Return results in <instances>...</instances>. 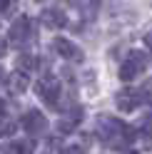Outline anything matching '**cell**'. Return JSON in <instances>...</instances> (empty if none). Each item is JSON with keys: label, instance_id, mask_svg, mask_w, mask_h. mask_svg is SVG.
I'll use <instances>...</instances> for the list:
<instances>
[{"label": "cell", "instance_id": "cell-1", "mask_svg": "<svg viewBox=\"0 0 152 154\" xmlns=\"http://www.w3.org/2000/svg\"><path fill=\"white\" fill-rule=\"evenodd\" d=\"M95 132H97L100 142L110 149H127L135 139V129L112 114H100L95 122Z\"/></svg>", "mask_w": 152, "mask_h": 154}, {"label": "cell", "instance_id": "cell-10", "mask_svg": "<svg viewBox=\"0 0 152 154\" xmlns=\"http://www.w3.org/2000/svg\"><path fill=\"white\" fill-rule=\"evenodd\" d=\"M82 119V107H70V112L60 119V132H72Z\"/></svg>", "mask_w": 152, "mask_h": 154}, {"label": "cell", "instance_id": "cell-17", "mask_svg": "<svg viewBox=\"0 0 152 154\" xmlns=\"http://www.w3.org/2000/svg\"><path fill=\"white\" fill-rule=\"evenodd\" d=\"M15 5V0H0V13H8Z\"/></svg>", "mask_w": 152, "mask_h": 154}, {"label": "cell", "instance_id": "cell-14", "mask_svg": "<svg viewBox=\"0 0 152 154\" xmlns=\"http://www.w3.org/2000/svg\"><path fill=\"white\" fill-rule=\"evenodd\" d=\"M35 62H37V60H35L33 55H20V57H17V67H20V70H25V72H27V70H33Z\"/></svg>", "mask_w": 152, "mask_h": 154}, {"label": "cell", "instance_id": "cell-5", "mask_svg": "<svg viewBox=\"0 0 152 154\" xmlns=\"http://www.w3.org/2000/svg\"><path fill=\"white\" fill-rule=\"evenodd\" d=\"M30 35H33V25H30V17L27 15H20L17 20L10 25V42L15 45H25L27 40H30Z\"/></svg>", "mask_w": 152, "mask_h": 154}, {"label": "cell", "instance_id": "cell-3", "mask_svg": "<svg viewBox=\"0 0 152 154\" xmlns=\"http://www.w3.org/2000/svg\"><path fill=\"white\" fill-rule=\"evenodd\" d=\"M35 92H37V97H40L47 107H52V109L60 107V82L58 80L45 77V80H40L35 85Z\"/></svg>", "mask_w": 152, "mask_h": 154}, {"label": "cell", "instance_id": "cell-9", "mask_svg": "<svg viewBox=\"0 0 152 154\" xmlns=\"http://www.w3.org/2000/svg\"><path fill=\"white\" fill-rule=\"evenodd\" d=\"M27 85H30V80H27L25 70H15L10 77H8V90H10L13 94H23L27 90Z\"/></svg>", "mask_w": 152, "mask_h": 154}, {"label": "cell", "instance_id": "cell-15", "mask_svg": "<svg viewBox=\"0 0 152 154\" xmlns=\"http://www.w3.org/2000/svg\"><path fill=\"white\" fill-rule=\"evenodd\" d=\"M140 97H142V102H147V104H152V77L142 85V90H140Z\"/></svg>", "mask_w": 152, "mask_h": 154}, {"label": "cell", "instance_id": "cell-22", "mask_svg": "<svg viewBox=\"0 0 152 154\" xmlns=\"http://www.w3.org/2000/svg\"><path fill=\"white\" fill-rule=\"evenodd\" d=\"M130 154H137V152H130Z\"/></svg>", "mask_w": 152, "mask_h": 154}, {"label": "cell", "instance_id": "cell-6", "mask_svg": "<svg viewBox=\"0 0 152 154\" xmlns=\"http://www.w3.org/2000/svg\"><path fill=\"white\" fill-rule=\"evenodd\" d=\"M52 47H55V52H58L60 57H65V60H70V62H82L85 60L82 50H80L78 45H72L70 40H65V37H55Z\"/></svg>", "mask_w": 152, "mask_h": 154}, {"label": "cell", "instance_id": "cell-12", "mask_svg": "<svg viewBox=\"0 0 152 154\" xmlns=\"http://www.w3.org/2000/svg\"><path fill=\"white\" fill-rule=\"evenodd\" d=\"M3 154H27V144L25 142H8L3 147Z\"/></svg>", "mask_w": 152, "mask_h": 154}, {"label": "cell", "instance_id": "cell-23", "mask_svg": "<svg viewBox=\"0 0 152 154\" xmlns=\"http://www.w3.org/2000/svg\"><path fill=\"white\" fill-rule=\"evenodd\" d=\"M37 3H43V0H37Z\"/></svg>", "mask_w": 152, "mask_h": 154}, {"label": "cell", "instance_id": "cell-8", "mask_svg": "<svg viewBox=\"0 0 152 154\" xmlns=\"http://www.w3.org/2000/svg\"><path fill=\"white\" fill-rule=\"evenodd\" d=\"M40 23L45 27H50V30H60V27L68 25V15H65L62 10H58V8H47V10H43V15H40Z\"/></svg>", "mask_w": 152, "mask_h": 154}, {"label": "cell", "instance_id": "cell-2", "mask_svg": "<svg viewBox=\"0 0 152 154\" xmlns=\"http://www.w3.org/2000/svg\"><path fill=\"white\" fill-rule=\"evenodd\" d=\"M145 67H147V57L142 55L140 50H132V52L125 57V62L120 65V80H122V82L137 80V77L145 72Z\"/></svg>", "mask_w": 152, "mask_h": 154}, {"label": "cell", "instance_id": "cell-16", "mask_svg": "<svg viewBox=\"0 0 152 154\" xmlns=\"http://www.w3.org/2000/svg\"><path fill=\"white\" fill-rule=\"evenodd\" d=\"M62 154H87V147H85V144H70Z\"/></svg>", "mask_w": 152, "mask_h": 154}, {"label": "cell", "instance_id": "cell-7", "mask_svg": "<svg viewBox=\"0 0 152 154\" xmlns=\"http://www.w3.org/2000/svg\"><path fill=\"white\" fill-rule=\"evenodd\" d=\"M140 92H135V90H130V87H125V90H120L117 94H115V104H117V109H122V112H132L140 104Z\"/></svg>", "mask_w": 152, "mask_h": 154}, {"label": "cell", "instance_id": "cell-11", "mask_svg": "<svg viewBox=\"0 0 152 154\" xmlns=\"http://www.w3.org/2000/svg\"><path fill=\"white\" fill-rule=\"evenodd\" d=\"M137 132H140V139L145 142V147H152V114L140 122V129Z\"/></svg>", "mask_w": 152, "mask_h": 154}, {"label": "cell", "instance_id": "cell-20", "mask_svg": "<svg viewBox=\"0 0 152 154\" xmlns=\"http://www.w3.org/2000/svg\"><path fill=\"white\" fill-rule=\"evenodd\" d=\"M145 42L150 45V52H152V32H147V37H145Z\"/></svg>", "mask_w": 152, "mask_h": 154}, {"label": "cell", "instance_id": "cell-18", "mask_svg": "<svg viewBox=\"0 0 152 154\" xmlns=\"http://www.w3.org/2000/svg\"><path fill=\"white\" fill-rule=\"evenodd\" d=\"M70 5H75V8H82V5H90L92 0H68Z\"/></svg>", "mask_w": 152, "mask_h": 154}, {"label": "cell", "instance_id": "cell-4", "mask_svg": "<svg viewBox=\"0 0 152 154\" xmlns=\"http://www.w3.org/2000/svg\"><path fill=\"white\" fill-rule=\"evenodd\" d=\"M23 129L30 134V137H40V134H45V129H47V119H45V114H43V112H37V109L25 112V117H23Z\"/></svg>", "mask_w": 152, "mask_h": 154}, {"label": "cell", "instance_id": "cell-21", "mask_svg": "<svg viewBox=\"0 0 152 154\" xmlns=\"http://www.w3.org/2000/svg\"><path fill=\"white\" fill-rule=\"evenodd\" d=\"M5 80V70H3V67H0V82H3Z\"/></svg>", "mask_w": 152, "mask_h": 154}, {"label": "cell", "instance_id": "cell-13", "mask_svg": "<svg viewBox=\"0 0 152 154\" xmlns=\"http://www.w3.org/2000/svg\"><path fill=\"white\" fill-rule=\"evenodd\" d=\"M15 129H17V124L10 117H0V137H8V134H13Z\"/></svg>", "mask_w": 152, "mask_h": 154}, {"label": "cell", "instance_id": "cell-19", "mask_svg": "<svg viewBox=\"0 0 152 154\" xmlns=\"http://www.w3.org/2000/svg\"><path fill=\"white\" fill-rule=\"evenodd\" d=\"M8 52V42H5V37H0V57H3Z\"/></svg>", "mask_w": 152, "mask_h": 154}]
</instances>
